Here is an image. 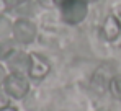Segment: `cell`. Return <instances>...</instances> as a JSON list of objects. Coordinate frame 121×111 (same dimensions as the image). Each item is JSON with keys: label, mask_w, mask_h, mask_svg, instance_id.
I'll use <instances>...</instances> for the list:
<instances>
[{"label": "cell", "mask_w": 121, "mask_h": 111, "mask_svg": "<svg viewBox=\"0 0 121 111\" xmlns=\"http://www.w3.org/2000/svg\"><path fill=\"white\" fill-rule=\"evenodd\" d=\"M88 15L87 0H69L60 7V18L65 25H80Z\"/></svg>", "instance_id": "obj_1"}, {"label": "cell", "mask_w": 121, "mask_h": 111, "mask_svg": "<svg viewBox=\"0 0 121 111\" xmlns=\"http://www.w3.org/2000/svg\"><path fill=\"white\" fill-rule=\"evenodd\" d=\"M12 36H13V39L18 44L28 46V44H31L36 39V36H38V28H36V25L30 18L21 17V18H18L13 23V33H12Z\"/></svg>", "instance_id": "obj_2"}, {"label": "cell", "mask_w": 121, "mask_h": 111, "mask_svg": "<svg viewBox=\"0 0 121 111\" xmlns=\"http://www.w3.org/2000/svg\"><path fill=\"white\" fill-rule=\"evenodd\" d=\"M3 88L10 95V98L21 100L23 96H26L30 92V82H28V75L21 74H8L5 82H3Z\"/></svg>", "instance_id": "obj_3"}, {"label": "cell", "mask_w": 121, "mask_h": 111, "mask_svg": "<svg viewBox=\"0 0 121 111\" xmlns=\"http://www.w3.org/2000/svg\"><path fill=\"white\" fill-rule=\"evenodd\" d=\"M113 75H115L113 69L110 65H106V64L97 67L93 75H92V82H90L92 83V88L98 93L108 92V87H110V82H111Z\"/></svg>", "instance_id": "obj_4"}, {"label": "cell", "mask_w": 121, "mask_h": 111, "mask_svg": "<svg viewBox=\"0 0 121 111\" xmlns=\"http://www.w3.org/2000/svg\"><path fill=\"white\" fill-rule=\"evenodd\" d=\"M30 72H28V77L33 78V80H43L46 75L49 74L51 70V64L49 60L44 57V56L38 54V52H31L30 54Z\"/></svg>", "instance_id": "obj_5"}, {"label": "cell", "mask_w": 121, "mask_h": 111, "mask_svg": "<svg viewBox=\"0 0 121 111\" xmlns=\"http://www.w3.org/2000/svg\"><path fill=\"white\" fill-rule=\"evenodd\" d=\"M100 34L106 43H113V41H116L120 38L121 23L118 21V18L113 13H110V15L105 17L103 23H101V28H100Z\"/></svg>", "instance_id": "obj_6"}, {"label": "cell", "mask_w": 121, "mask_h": 111, "mask_svg": "<svg viewBox=\"0 0 121 111\" xmlns=\"http://www.w3.org/2000/svg\"><path fill=\"white\" fill-rule=\"evenodd\" d=\"M7 62V67L10 70V74H21V75H28L30 72V54H26L25 51H17L12 56Z\"/></svg>", "instance_id": "obj_7"}, {"label": "cell", "mask_w": 121, "mask_h": 111, "mask_svg": "<svg viewBox=\"0 0 121 111\" xmlns=\"http://www.w3.org/2000/svg\"><path fill=\"white\" fill-rule=\"evenodd\" d=\"M17 41L13 38H7V39H0V60H8L12 56L15 54L17 49Z\"/></svg>", "instance_id": "obj_8"}, {"label": "cell", "mask_w": 121, "mask_h": 111, "mask_svg": "<svg viewBox=\"0 0 121 111\" xmlns=\"http://www.w3.org/2000/svg\"><path fill=\"white\" fill-rule=\"evenodd\" d=\"M108 93L116 100L121 101V74H115L111 82H110V87H108Z\"/></svg>", "instance_id": "obj_9"}, {"label": "cell", "mask_w": 121, "mask_h": 111, "mask_svg": "<svg viewBox=\"0 0 121 111\" xmlns=\"http://www.w3.org/2000/svg\"><path fill=\"white\" fill-rule=\"evenodd\" d=\"M13 33V23L7 17H0V39H7Z\"/></svg>", "instance_id": "obj_10"}, {"label": "cell", "mask_w": 121, "mask_h": 111, "mask_svg": "<svg viewBox=\"0 0 121 111\" xmlns=\"http://www.w3.org/2000/svg\"><path fill=\"white\" fill-rule=\"evenodd\" d=\"M10 106V95L7 93V90L3 88V85L0 87V110Z\"/></svg>", "instance_id": "obj_11"}, {"label": "cell", "mask_w": 121, "mask_h": 111, "mask_svg": "<svg viewBox=\"0 0 121 111\" xmlns=\"http://www.w3.org/2000/svg\"><path fill=\"white\" fill-rule=\"evenodd\" d=\"M3 2H5V5L8 8H18L21 5H25L28 0H3Z\"/></svg>", "instance_id": "obj_12"}, {"label": "cell", "mask_w": 121, "mask_h": 111, "mask_svg": "<svg viewBox=\"0 0 121 111\" xmlns=\"http://www.w3.org/2000/svg\"><path fill=\"white\" fill-rule=\"evenodd\" d=\"M38 2H39V5L46 7V8H52V7H56L54 0H38Z\"/></svg>", "instance_id": "obj_13"}, {"label": "cell", "mask_w": 121, "mask_h": 111, "mask_svg": "<svg viewBox=\"0 0 121 111\" xmlns=\"http://www.w3.org/2000/svg\"><path fill=\"white\" fill-rule=\"evenodd\" d=\"M5 78H7V70H5V67H3V65L0 64V87L3 85Z\"/></svg>", "instance_id": "obj_14"}, {"label": "cell", "mask_w": 121, "mask_h": 111, "mask_svg": "<svg viewBox=\"0 0 121 111\" xmlns=\"http://www.w3.org/2000/svg\"><path fill=\"white\" fill-rule=\"evenodd\" d=\"M111 13H113V15L118 18V21L121 23V3H120V5H116V7L113 8V12H111Z\"/></svg>", "instance_id": "obj_15"}, {"label": "cell", "mask_w": 121, "mask_h": 111, "mask_svg": "<svg viewBox=\"0 0 121 111\" xmlns=\"http://www.w3.org/2000/svg\"><path fill=\"white\" fill-rule=\"evenodd\" d=\"M0 111H18L17 108H12V106H7V108H2Z\"/></svg>", "instance_id": "obj_16"}]
</instances>
